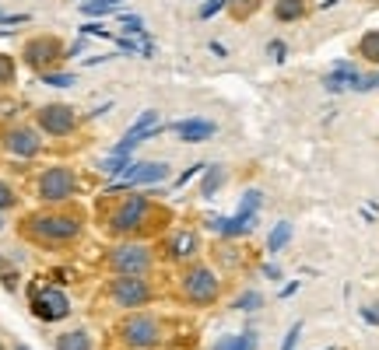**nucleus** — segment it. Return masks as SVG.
Here are the masks:
<instances>
[{"label":"nucleus","instance_id":"f257e3e1","mask_svg":"<svg viewBox=\"0 0 379 350\" xmlns=\"http://www.w3.org/2000/svg\"><path fill=\"white\" fill-rule=\"evenodd\" d=\"M32 312L42 319V322H60L71 315V301L60 287H42L32 294Z\"/></svg>","mask_w":379,"mask_h":350},{"label":"nucleus","instance_id":"f03ea898","mask_svg":"<svg viewBox=\"0 0 379 350\" xmlns=\"http://www.w3.org/2000/svg\"><path fill=\"white\" fill-rule=\"evenodd\" d=\"M148 200L144 196H127L123 200V207L112 214V235H130V231H137L141 224H144V217H148Z\"/></svg>","mask_w":379,"mask_h":350},{"label":"nucleus","instance_id":"7ed1b4c3","mask_svg":"<svg viewBox=\"0 0 379 350\" xmlns=\"http://www.w3.org/2000/svg\"><path fill=\"white\" fill-rule=\"evenodd\" d=\"M169 175L165 162H141V165H127L123 175L109 186V189H123V186H144V182H162Z\"/></svg>","mask_w":379,"mask_h":350},{"label":"nucleus","instance_id":"20e7f679","mask_svg":"<svg viewBox=\"0 0 379 350\" xmlns=\"http://www.w3.org/2000/svg\"><path fill=\"white\" fill-rule=\"evenodd\" d=\"M39 126L49 133V137H67L74 126H78V116L71 105H46L39 112Z\"/></svg>","mask_w":379,"mask_h":350},{"label":"nucleus","instance_id":"39448f33","mask_svg":"<svg viewBox=\"0 0 379 350\" xmlns=\"http://www.w3.org/2000/svg\"><path fill=\"white\" fill-rule=\"evenodd\" d=\"M71 193H74V175L67 172V169H49V172H42V179H39V196H42V200L57 203V200H67Z\"/></svg>","mask_w":379,"mask_h":350},{"label":"nucleus","instance_id":"423d86ee","mask_svg":"<svg viewBox=\"0 0 379 350\" xmlns=\"http://www.w3.org/2000/svg\"><path fill=\"white\" fill-rule=\"evenodd\" d=\"M123 337L130 347H151V344H158V322L151 315H130L123 322Z\"/></svg>","mask_w":379,"mask_h":350},{"label":"nucleus","instance_id":"0eeeda50","mask_svg":"<svg viewBox=\"0 0 379 350\" xmlns=\"http://www.w3.org/2000/svg\"><path fill=\"white\" fill-rule=\"evenodd\" d=\"M32 231H35L39 239L64 242V239H74V235H78V221H74V217H35V221H32Z\"/></svg>","mask_w":379,"mask_h":350},{"label":"nucleus","instance_id":"6e6552de","mask_svg":"<svg viewBox=\"0 0 379 350\" xmlns=\"http://www.w3.org/2000/svg\"><path fill=\"white\" fill-rule=\"evenodd\" d=\"M155 130H158V112H155V109H148V112H144V116H141V119L127 130V137L112 147V155H130V151H134V147H137L148 133H155Z\"/></svg>","mask_w":379,"mask_h":350},{"label":"nucleus","instance_id":"1a4fd4ad","mask_svg":"<svg viewBox=\"0 0 379 350\" xmlns=\"http://www.w3.org/2000/svg\"><path fill=\"white\" fill-rule=\"evenodd\" d=\"M187 298L190 301H211L214 294H218V277L211 273V270H204V266H197V270H190L187 273Z\"/></svg>","mask_w":379,"mask_h":350},{"label":"nucleus","instance_id":"9d476101","mask_svg":"<svg viewBox=\"0 0 379 350\" xmlns=\"http://www.w3.org/2000/svg\"><path fill=\"white\" fill-rule=\"evenodd\" d=\"M112 301L123 305V308H134V305H144L148 301V287L141 277H123L112 284Z\"/></svg>","mask_w":379,"mask_h":350},{"label":"nucleus","instance_id":"9b49d317","mask_svg":"<svg viewBox=\"0 0 379 350\" xmlns=\"http://www.w3.org/2000/svg\"><path fill=\"white\" fill-rule=\"evenodd\" d=\"M148 262H151V256H148V249H134V246H123V249H116L112 253V266L119 270V273H127V277H141L144 270H148Z\"/></svg>","mask_w":379,"mask_h":350},{"label":"nucleus","instance_id":"f8f14e48","mask_svg":"<svg viewBox=\"0 0 379 350\" xmlns=\"http://www.w3.org/2000/svg\"><path fill=\"white\" fill-rule=\"evenodd\" d=\"M57 56H60V46H57L49 35H46V39H35V42L25 46V64H32V67H39V71L49 67Z\"/></svg>","mask_w":379,"mask_h":350},{"label":"nucleus","instance_id":"ddd939ff","mask_svg":"<svg viewBox=\"0 0 379 350\" xmlns=\"http://www.w3.org/2000/svg\"><path fill=\"white\" fill-rule=\"evenodd\" d=\"M7 151L11 155H18V158H32V155H39V137L32 133V130H11L7 133Z\"/></svg>","mask_w":379,"mask_h":350},{"label":"nucleus","instance_id":"4468645a","mask_svg":"<svg viewBox=\"0 0 379 350\" xmlns=\"http://www.w3.org/2000/svg\"><path fill=\"white\" fill-rule=\"evenodd\" d=\"M323 85H327V91H348V88L355 91V88H358V71H355L351 64H344V60H341V64H337V71H334Z\"/></svg>","mask_w":379,"mask_h":350},{"label":"nucleus","instance_id":"2eb2a0df","mask_svg":"<svg viewBox=\"0 0 379 350\" xmlns=\"http://www.w3.org/2000/svg\"><path fill=\"white\" fill-rule=\"evenodd\" d=\"M183 140H207V137H214V123H207V119H190V123H176L173 126Z\"/></svg>","mask_w":379,"mask_h":350},{"label":"nucleus","instance_id":"dca6fc26","mask_svg":"<svg viewBox=\"0 0 379 350\" xmlns=\"http://www.w3.org/2000/svg\"><path fill=\"white\" fill-rule=\"evenodd\" d=\"M305 4H309V0H278V4H274V18H278V21H298V18L309 11Z\"/></svg>","mask_w":379,"mask_h":350},{"label":"nucleus","instance_id":"f3484780","mask_svg":"<svg viewBox=\"0 0 379 350\" xmlns=\"http://www.w3.org/2000/svg\"><path fill=\"white\" fill-rule=\"evenodd\" d=\"M57 350H92V340H88V333H64L60 340H57Z\"/></svg>","mask_w":379,"mask_h":350},{"label":"nucleus","instance_id":"a211bd4d","mask_svg":"<svg viewBox=\"0 0 379 350\" xmlns=\"http://www.w3.org/2000/svg\"><path fill=\"white\" fill-rule=\"evenodd\" d=\"M288 242H291V224H288V221L274 224V231H271V239H267V249H271V253H281Z\"/></svg>","mask_w":379,"mask_h":350},{"label":"nucleus","instance_id":"6ab92c4d","mask_svg":"<svg viewBox=\"0 0 379 350\" xmlns=\"http://www.w3.org/2000/svg\"><path fill=\"white\" fill-rule=\"evenodd\" d=\"M253 347H257V337H253V333H243V337H225V340H218L214 350H253Z\"/></svg>","mask_w":379,"mask_h":350},{"label":"nucleus","instance_id":"aec40b11","mask_svg":"<svg viewBox=\"0 0 379 350\" xmlns=\"http://www.w3.org/2000/svg\"><path fill=\"white\" fill-rule=\"evenodd\" d=\"M358 53L366 64H379V32H369L362 42H358Z\"/></svg>","mask_w":379,"mask_h":350},{"label":"nucleus","instance_id":"412c9836","mask_svg":"<svg viewBox=\"0 0 379 350\" xmlns=\"http://www.w3.org/2000/svg\"><path fill=\"white\" fill-rule=\"evenodd\" d=\"M193 249H197V239H193L190 231H180V235H176V246H173V256H176V260H187Z\"/></svg>","mask_w":379,"mask_h":350},{"label":"nucleus","instance_id":"4be33fe9","mask_svg":"<svg viewBox=\"0 0 379 350\" xmlns=\"http://www.w3.org/2000/svg\"><path fill=\"white\" fill-rule=\"evenodd\" d=\"M221 179H225V172H221L218 165H214V169H207V179H204V186H200V196H204V200H211V196H214V189L221 186Z\"/></svg>","mask_w":379,"mask_h":350},{"label":"nucleus","instance_id":"5701e85b","mask_svg":"<svg viewBox=\"0 0 379 350\" xmlns=\"http://www.w3.org/2000/svg\"><path fill=\"white\" fill-rule=\"evenodd\" d=\"M123 169H127V155H109L105 162H98L102 175H123Z\"/></svg>","mask_w":379,"mask_h":350},{"label":"nucleus","instance_id":"b1692460","mask_svg":"<svg viewBox=\"0 0 379 350\" xmlns=\"http://www.w3.org/2000/svg\"><path fill=\"white\" fill-rule=\"evenodd\" d=\"M260 200H264V196H260V189H250V193H243L239 210H243V214H257V210H260Z\"/></svg>","mask_w":379,"mask_h":350},{"label":"nucleus","instance_id":"393cba45","mask_svg":"<svg viewBox=\"0 0 379 350\" xmlns=\"http://www.w3.org/2000/svg\"><path fill=\"white\" fill-rule=\"evenodd\" d=\"M116 4H123V0H85L81 11H85V14H105V11H112Z\"/></svg>","mask_w":379,"mask_h":350},{"label":"nucleus","instance_id":"a878e982","mask_svg":"<svg viewBox=\"0 0 379 350\" xmlns=\"http://www.w3.org/2000/svg\"><path fill=\"white\" fill-rule=\"evenodd\" d=\"M260 301H264V298H260L257 291H250V294H243V298L235 301V308H250V312H253V308H260Z\"/></svg>","mask_w":379,"mask_h":350},{"label":"nucleus","instance_id":"bb28decb","mask_svg":"<svg viewBox=\"0 0 379 350\" xmlns=\"http://www.w3.org/2000/svg\"><path fill=\"white\" fill-rule=\"evenodd\" d=\"M298 337H302V322H295V326L288 330V337H284L281 350H295V344H298Z\"/></svg>","mask_w":379,"mask_h":350},{"label":"nucleus","instance_id":"cd10ccee","mask_svg":"<svg viewBox=\"0 0 379 350\" xmlns=\"http://www.w3.org/2000/svg\"><path fill=\"white\" fill-rule=\"evenodd\" d=\"M46 81H49V85H57V88H71L74 85V78H71V74H46Z\"/></svg>","mask_w":379,"mask_h":350},{"label":"nucleus","instance_id":"c85d7f7f","mask_svg":"<svg viewBox=\"0 0 379 350\" xmlns=\"http://www.w3.org/2000/svg\"><path fill=\"white\" fill-rule=\"evenodd\" d=\"M225 7V0H207L204 7H200V18H211V14H218Z\"/></svg>","mask_w":379,"mask_h":350},{"label":"nucleus","instance_id":"c756f323","mask_svg":"<svg viewBox=\"0 0 379 350\" xmlns=\"http://www.w3.org/2000/svg\"><path fill=\"white\" fill-rule=\"evenodd\" d=\"M11 78H14V64H11L7 56H0V85L11 81Z\"/></svg>","mask_w":379,"mask_h":350},{"label":"nucleus","instance_id":"7c9ffc66","mask_svg":"<svg viewBox=\"0 0 379 350\" xmlns=\"http://www.w3.org/2000/svg\"><path fill=\"white\" fill-rule=\"evenodd\" d=\"M4 207H14V193L0 182V210H4Z\"/></svg>","mask_w":379,"mask_h":350},{"label":"nucleus","instance_id":"2f4dec72","mask_svg":"<svg viewBox=\"0 0 379 350\" xmlns=\"http://www.w3.org/2000/svg\"><path fill=\"white\" fill-rule=\"evenodd\" d=\"M362 319H366V322H373V326H379V301L373 305V308H362Z\"/></svg>","mask_w":379,"mask_h":350},{"label":"nucleus","instance_id":"473e14b6","mask_svg":"<svg viewBox=\"0 0 379 350\" xmlns=\"http://www.w3.org/2000/svg\"><path fill=\"white\" fill-rule=\"evenodd\" d=\"M200 169H204V165H193V169H187V172H183V175H180V179H176V189H183V186H187L190 179H193V175L200 172Z\"/></svg>","mask_w":379,"mask_h":350},{"label":"nucleus","instance_id":"72a5a7b5","mask_svg":"<svg viewBox=\"0 0 379 350\" xmlns=\"http://www.w3.org/2000/svg\"><path fill=\"white\" fill-rule=\"evenodd\" d=\"M271 56H274L278 64L284 60V46H281V42H271Z\"/></svg>","mask_w":379,"mask_h":350},{"label":"nucleus","instance_id":"f704fd0d","mask_svg":"<svg viewBox=\"0 0 379 350\" xmlns=\"http://www.w3.org/2000/svg\"><path fill=\"white\" fill-rule=\"evenodd\" d=\"M295 291H298V284H288V287H281V298H291Z\"/></svg>","mask_w":379,"mask_h":350},{"label":"nucleus","instance_id":"c9c22d12","mask_svg":"<svg viewBox=\"0 0 379 350\" xmlns=\"http://www.w3.org/2000/svg\"><path fill=\"white\" fill-rule=\"evenodd\" d=\"M18 350H28V347H18Z\"/></svg>","mask_w":379,"mask_h":350},{"label":"nucleus","instance_id":"e433bc0d","mask_svg":"<svg viewBox=\"0 0 379 350\" xmlns=\"http://www.w3.org/2000/svg\"><path fill=\"white\" fill-rule=\"evenodd\" d=\"M0 350H4V344H0Z\"/></svg>","mask_w":379,"mask_h":350},{"label":"nucleus","instance_id":"4c0bfd02","mask_svg":"<svg viewBox=\"0 0 379 350\" xmlns=\"http://www.w3.org/2000/svg\"><path fill=\"white\" fill-rule=\"evenodd\" d=\"M373 4H379V0H373Z\"/></svg>","mask_w":379,"mask_h":350}]
</instances>
